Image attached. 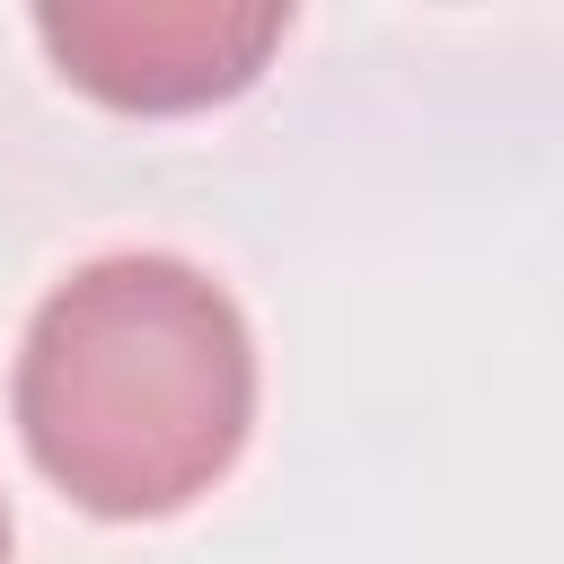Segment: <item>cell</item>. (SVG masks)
<instances>
[{
  "label": "cell",
  "mask_w": 564,
  "mask_h": 564,
  "mask_svg": "<svg viewBox=\"0 0 564 564\" xmlns=\"http://www.w3.org/2000/svg\"><path fill=\"white\" fill-rule=\"evenodd\" d=\"M256 423L238 300L185 256H97L26 326L18 432L97 520H167L229 476Z\"/></svg>",
  "instance_id": "6da1fadb"
},
{
  "label": "cell",
  "mask_w": 564,
  "mask_h": 564,
  "mask_svg": "<svg viewBox=\"0 0 564 564\" xmlns=\"http://www.w3.org/2000/svg\"><path fill=\"white\" fill-rule=\"evenodd\" d=\"M291 9H212V0H88V9H35L44 53L62 79H79L106 106L132 115H185L212 97H238L264 53L282 44Z\"/></svg>",
  "instance_id": "7a4b0ae2"
},
{
  "label": "cell",
  "mask_w": 564,
  "mask_h": 564,
  "mask_svg": "<svg viewBox=\"0 0 564 564\" xmlns=\"http://www.w3.org/2000/svg\"><path fill=\"white\" fill-rule=\"evenodd\" d=\"M0 564H9V502H0Z\"/></svg>",
  "instance_id": "3957f363"
}]
</instances>
